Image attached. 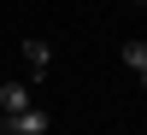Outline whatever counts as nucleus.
<instances>
[{
  "mask_svg": "<svg viewBox=\"0 0 147 135\" xmlns=\"http://www.w3.org/2000/svg\"><path fill=\"white\" fill-rule=\"evenodd\" d=\"M24 71H30V82H47V71H53V47L47 41H24Z\"/></svg>",
  "mask_w": 147,
  "mask_h": 135,
  "instance_id": "1",
  "label": "nucleus"
},
{
  "mask_svg": "<svg viewBox=\"0 0 147 135\" xmlns=\"http://www.w3.org/2000/svg\"><path fill=\"white\" fill-rule=\"evenodd\" d=\"M6 129L12 135H47V112H41V106H24V112L6 118Z\"/></svg>",
  "mask_w": 147,
  "mask_h": 135,
  "instance_id": "2",
  "label": "nucleus"
},
{
  "mask_svg": "<svg viewBox=\"0 0 147 135\" xmlns=\"http://www.w3.org/2000/svg\"><path fill=\"white\" fill-rule=\"evenodd\" d=\"M24 106H35L30 100V82H0V112L12 118V112H24Z\"/></svg>",
  "mask_w": 147,
  "mask_h": 135,
  "instance_id": "3",
  "label": "nucleus"
},
{
  "mask_svg": "<svg viewBox=\"0 0 147 135\" xmlns=\"http://www.w3.org/2000/svg\"><path fill=\"white\" fill-rule=\"evenodd\" d=\"M124 65L129 71H147V41H124Z\"/></svg>",
  "mask_w": 147,
  "mask_h": 135,
  "instance_id": "4",
  "label": "nucleus"
},
{
  "mask_svg": "<svg viewBox=\"0 0 147 135\" xmlns=\"http://www.w3.org/2000/svg\"><path fill=\"white\" fill-rule=\"evenodd\" d=\"M0 135H6V112H0Z\"/></svg>",
  "mask_w": 147,
  "mask_h": 135,
  "instance_id": "5",
  "label": "nucleus"
},
{
  "mask_svg": "<svg viewBox=\"0 0 147 135\" xmlns=\"http://www.w3.org/2000/svg\"><path fill=\"white\" fill-rule=\"evenodd\" d=\"M136 6H147V0H136Z\"/></svg>",
  "mask_w": 147,
  "mask_h": 135,
  "instance_id": "6",
  "label": "nucleus"
}]
</instances>
